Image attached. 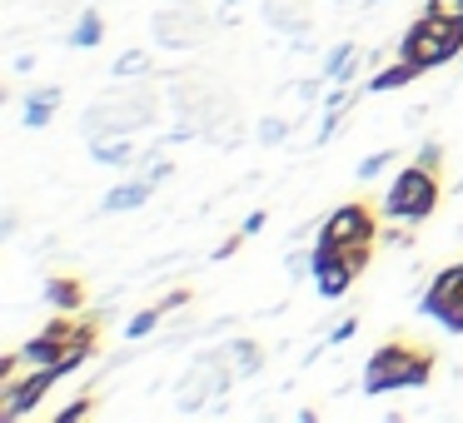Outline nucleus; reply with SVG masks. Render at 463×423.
Instances as JSON below:
<instances>
[{"instance_id":"nucleus-5","label":"nucleus","mask_w":463,"mask_h":423,"mask_svg":"<svg viewBox=\"0 0 463 423\" xmlns=\"http://www.w3.org/2000/svg\"><path fill=\"white\" fill-rule=\"evenodd\" d=\"M319 244H329V249H373V244H379V214L359 200L339 204V210L319 224Z\"/></svg>"},{"instance_id":"nucleus-13","label":"nucleus","mask_w":463,"mask_h":423,"mask_svg":"<svg viewBox=\"0 0 463 423\" xmlns=\"http://www.w3.org/2000/svg\"><path fill=\"white\" fill-rule=\"evenodd\" d=\"M419 75H423L419 65L393 61V65H383V70H373L369 80H364V90H369V95H389V90H403V85H413Z\"/></svg>"},{"instance_id":"nucleus-15","label":"nucleus","mask_w":463,"mask_h":423,"mask_svg":"<svg viewBox=\"0 0 463 423\" xmlns=\"http://www.w3.org/2000/svg\"><path fill=\"white\" fill-rule=\"evenodd\" d=\"M55 105H61V85H45V90L25 95V130H45L55 120Z\"/></svg>"},{"instance_id":"nucleus-17","label":"nucleus","mask_w":463,"mask_h":423,"mask_svg":"<svg viewBox=\"0 0 463 423\" xmlns=\"http://www.w3.org/2000/svg\"><path fill=\"white\" fill-rule=\"evenodd\" d=\"M100 41H105V21H100L95 5H85L80 21H75V31H71V45H75V51H95Z\"/></svg>"},{"instance_id":"nucleus-30","label":"nucleus","mask_w":463,"mask_h":423,"mask_svg":"<svg viewBox=\"0 0 463 423\" xmlns=\"http://www.w3.org/2000/svg\"><path fill=\"white\" fill-rule=\"evenodd\" d=\"M190 299H194L190 289H170V294H160V309H165V314H180Z\"/></svg>"},{"instance_id":"nucleus-28","label":"nucleus","mask_w":463,"mask_h":423,"mask_svg":"<svg viewBox=\"0 0 463 423\" xmlns=\"http://www.w3.org/2000/svg\"><path fill=\"white\" fill-rule=\"evenodd\" d=\"M443 329H449V334H463V284H458V294H453V304H449V309H443Z\"/></svg>"},{"instance_id":"nucleus-33","label":"nucleus","mask_w":463,"mask_h":423,"mask_svg":"<svg viewBox=\"0 0 463 423\" xmlns=\"http://www.w3.org/2000/svg\"><path fill=\"white\" fill-rule=\"evenodd\" d=\"M244 240H250V234H244V230H240V234H230V240H224V244H220V249H214V259H230V254H234V249H240V244H244Z\"/></svg>"},{"instance_id":"nucleus-11","label":"nucleus","mask_w":463,"mask_h":423,"mask_svg":"<svg viewBox=\"0 0 463 423\" xmlns=\"http://www.w3.org/2000/svg\"><path fill=\"white\" fill-rule=\"evenodd\" d=\"M90 160L105 164V170H125V164H135L130 135H100V140H90Z\"/></svg>"},{"instance_id":"nucleus-1","label":"nucleus","mask_w":463,"mask_h":423,"mask_svg":"<svg viewBox=\"0 0 463 423\" xmlns=\"http://www.w3.org/2000/svg\"><path fill=\"white\" fill-rule=\"evenodd\" d=\"M429 379H433V353L403 339L379 343L364 363V393L369 399H383V393H399V389H429Z\"/></svg>"},{"instance_id":"nucleus-36","label":"nucleus","mask_w":463,"mask_h":423,"mask_svg":"<svg viewBox=\"0 0 463 423\" xmlns=\"http://www.w3.org/2000/svg\"><path fill=\"white\" fill-rule=\"evenodd\" d=\"M339 5H344V0H339Z\"/></svg>"},{"instance_id":"nucleus-37","label":"nucleus","mask_w":463,"mask_h":423,"mask_svg":"<svg viewBox=\"0 0 463 423\" xmlns=\"http://www.w3.org/2000/svg\"><path fill=\"white\" fill-rule=\"evenodd\" d=\"M458 264H463V259H458Z\"/></svg>"},{"instance_id":"nucleus-12","label":"nucleus","mask_w":463,"mask_h":423,"mask_svg":"<svg viewBox=\"0 0 463 423\" xmlns=\"http://www.w3.org/2000/svg\"><path fill=\"white\" fill-rule=\"evenodd\" d=\"M264 21L274 31H289V35H309V11L294 5V0H264Z\"/></svg>"},{"instance_id":"nucleus-29","label":"nucleus","mask_w":463,"mask_h":423,"mask_svg":"<svg viewBox=\"0 0 463 423\" xmlns=\"http://www.w3.org/2000/svg\"><path fill=\"white\" fill-rule=\"evenodd\" d=\"M90 413H95V403H90V399H75V403H65V409L55 413V418H61V423H75V418H90Z\"/></svg>"},{"instance_id":"nucleus-32","label":"nucleus","mask_w":463,"mask_h":423,"mask_svg":"<svg viewBox=\"0 0 463 423\" xmlns=\"http://www.w3.org/2000/svg\"><path fill=\"white\" fill-rule=\"evenodd\" d=\"M354 334H359V319H344V324H339V329H334V334H329V343H349V339H354Z\"/></svg>"},{"instance_id":"nucleus-27","label":"nucleus","mask_w":463,"mask_h":423,"mask_svg":"<svg viewBox=\"0 0 463 423\" xmlns=\"http://www.w3.org/2000/svg\"><path fill=\"white\" fill-rule=\"evenodd\" d=\"M413 164H423V170L443 174V145H439V140H423V145H419V160H413Z\"/></svg>"},{"instance_id":"nucleus-2","label":"nucleus","mask_w":463,"mask_h":423,"mask_svg":"<svg viewBox=\"0 0 463 423\" xmlns=\"http://www.w3.org/2000/svg\"><path fill=\"white\" fill-rule=\"evenodd\" d=\"M160 120V100L155 90H115L105 100H95L85 110L80 130L85 140H100V135H135V130H150Z\"/></svg>"},{"instance_id":"nucleus-26","label":"nucleus","mask_w":463,"mask_h":423,"mask_svg":"<svg viewBox=\"0 0 463 423\" xmlns=\"http://www.w3.org/2000/svg\"><path fill=\"white\" fill-rule=\"evenodd\" d=\"M284 274H289V279H314V249L289 254V259H284Z\"/></svg>"},{"instance_id":"nucleus-16","label":"nucleus","mask_w":463,"mask_h":423,"mask_svg":"<svg viewBox=\"0 0 463 423\" xmlns=\"http://www.w3.org/2000/svg\"><path fill=\"white\" fill-rule=\"evenodd\" d=\"M61 343L51 339V334H35V339H25L21 343V359H25V369H55L61 363Z\"/></svg>"},{"instance_id":"nucleus-20","label":"nucleus","mask_w":463,"mask_h":423,"mask_svg":"<svg viewBox=\"0 0 463 423\" xmlns=\"http://www.w3.org/2000/svg\"><path fill=\"white\" fill-rule=\"evenodd\" d=\"M165 319H170V314H165L160 309V304H150V309H140V314H135V319L130 324H125V339H130V343H140V339H150V334L155 329H160V324Z\"/></svg>"},{"instance_id":"nucleus-25","label":"nucleus","mask_w":463,"mask_h":423,"mask_svg":"<svg viewBox=\"0 0 463 423\" xmlns=\"http://www.w3.org/2000/svg\"><path fill=\"white\" fill-rule=\"evenodd\" d=\"M423 11H429V15H439V21L463 25V0H423Z\"/></svg>"},{"instance_id":"nucleus-21","label":"nucleus","mask_w":463,"mask_h":423,"mask_svg":"<svg viewBox=\"0 0 463 423\" xmlns=\"http://www.w3.org/2000/svg\"><path fill=\"white\" fill-rule=\"evenodd\" d=\"M359 95H364V85H334V90L324 95V110H334V115H349L354 105H359Z\"/></svg>"},{"instance_id":"nucleus-14","label":"nucleus","mask_w":463,"mask_h":423,"mask_svg":"<svg viewBox=\"0 0 463 423\" xmlns=\"http://www.w3.org/2000/svg\"><path fill=\"white\" fill-rule=\"evenodd\" d=\"M45 299H51L55 314H80L85 309V284L71 279V274H55V279L45 284Z\"/></svg>"},{"instance_id":"nucleus-31","label":"nucleus","mask_w":463,"mask_h":423,"mask_svg":"<svg viewBox=\"0 0 463 423\" xmlns=\"http://www.w3.org/2000/svg\"><path fill=\"white\" fill-rule=\"evenodd\" d=\"M379 244H393V249H413V234H409V230H393V234H379Z\"/></svg>"},{"instance_id":"nucleus-23","label":"nucleus","mask_w":463,"mask_h":423,"mask_svg":"<svg viewBox=\"0 0 463 423\" xmlns=\"http://www.w3.org/2000/svg\"><path fill=\"white\" fill-rule=\"evenodd\" d=\"M393 160H399V150H373V155H364V160H359V180H373V174H383Z\"/></svg>"},{"instance_id":"nucleus-8","label":"nucleus","mask_w":463,"mask_h":423,"mask_svg":"<svg viewBox=\"0 0 463 423\" xmlns=\"http://www.w3.org/2000/svg\"><path fill=\"white\" fill-rule=\"evenodd\" d=\"M458 284H463V264H449V269L433 274L429 289H423V299H419V314H423V319H443V309L453 304Z\"/></svg>"},{"instance_id":"nucleus-24","label":"nucleus","mask_w":463,"mask_h":423,"mask_svg":"<svg viewBox=\"0 0 463 423\" xmlns=\"http://www.w3.org/2000/svg\"><path fill=\"white\" fill-rule=\"evenodd\" d=\"M170 174H175V160L160 150V145H155V150H150V164H145V180L160 184V180H170Z\"/></svg>"},{"instance_id":"nucleus-35","label":"nucleus","mask_w":463,"mask_h":423,"mask_svg":"<svg viewBox=\"0 0 463 423\" xmlns=\"http://www.w3.org/2000/svg\"><path fill=\"white\" fill-rule=\"evenodd\" d=\"M364 5H383V0H364Z\"/></svg>"},{"instance_id":"nucleus-34","label":"nucleus","mask_w":463,"mask_h":423,"mask_svg":"<svg viewBox=\"0 0 463 423\" xmlns=\"http://www.w3.org/2000/svg\"><path fill=\"white\" fill-rule=\"evenodd\" d=\"M264 224H269V214H264V210H254V214H250V220H244V224H240V230H244V234H250V240H254V234H260V230H264Z\"/></svg>"},{"instance_id":"nucleus-3","label":"nucleus","mask_w":463,"mask_h":423,"mask_svg":"<svg viewBox=\"0 0 463 423\" xmlns=\"http://www.w3.org/2000/svg\"><path fill=\"white\" fill-rule=\"evenodd\" d=\"M458 55H463V25L439 21V15H429V11L399 35V61L419 65L423 75L449 65V61H458Z\"/></svg>"},{"instance_id":"nucleus-6","label":"nucleus","mask_w":463,"mask_h":423,"mask_svg":"<svg viewBox=\"0 0 463 423\" xmlns=\"http://www.w3.org/2000/svg\"><path fill=\"white\" fill-rule=\"evenodd\" d=\"M373 249H329V244H314V289L319 299H344L354 289V279L364 274Z\"/></svg>"},{"instance_id":"nucleus-10","label":"nucleus","mask_w":463,"mask_h":423,"mask_svg":"<svg viewBox=\"0 0 463 423\" xmlns=\"http://www.w3.org/2000/svg\"><path fill=\"white\" fill-rule=\"evenodd\" d=\"M155 194V180H125V184H115V190H105V200H100V214H130V210H140L145 200Z\"/></svg>"},{"instance_id":"nucleus-19","label":"nucleus","mask_w":463,"mask_h":423,"mask_svg":"<svg viewBox=\"0 0 463 423\" xmlns=\"http://www.w3.org/2000/svg\"><path fill=\"white\" fill-rule=\"evenodd\" d=\"M115 80H145V75H155V55L150 51H125L120 61L110 65Z\"/></svg>"},{"instance_id":"nucleus-22","label":"nucleus","mask_w":463,"mask_h":423,"mask_svg":"<svg viewBox=\"0 0 463 423\" xmlns=\"http://www.w3.org/2000/svg\"><path fill=\"white\" fill-rule=\"evenodd\" d=\"M289 130H294V125L284 120V115H264V120H260V145H284V140H289Z\"/></svg>"},{"instance_id":"nucleus-7","label":"nucleus","mask_w":463,"mask_h":423,"mask_svg":"<svg viewBox=\"0 0 463 423\" xmlns=\"http://www.w3.org/2000/svg\"><path fill=\"white\" fill-rule=\"evenodd\" d=\"M150 31L165 51H190L210 35V21L200 15V5H165V11H155Z\"/></svg>"},{"instance_id":"nucleus-9","label":"nucleus","mask_w":463,"mask_h":423,"mask_svg":"<svg viewBox=\"0 0 463 423\" xmlns=\"http://www.w3.org/2000/svg\"><path fill=\"white\" fill-rule=\"evenodd\" d=\"M319 75L329 85H359V41H339L329 55H324Z\"/></svg>"},{"instance_id":"nucleus-18","label":"nucleus","mask_w":463,"mask_h":423,"mask_svg":"<svg viewBox=\"0 0 463 423\" xmlns=\"http://www.w3.org/2000/svg\"><path fill=\"white\" fill-rule=\"evenodd\" d=\"M230 359H234V373L240 379H254L264 369V349L254 339H230Z\"/></svg>"},{"instance_id":"nucleus-4","label":"nucleus","mask_w":463,"mask_h":423,"mask_svg":"<svg viewBox=\"0 0 463 423\" xmlns=\"http://www.w3.org/2000/svg\"><path fill=\"white\" fill-rule=\"evenodd\" d=\"M439 200H443L439 174L423 170V164H403V170L393 174L389 194H383V214H389L393 224H423L439 210Z\"/></svg>"}]
</instances>
